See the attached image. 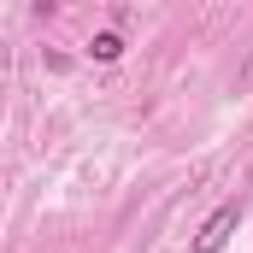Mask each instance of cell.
Segmentation results:
<instances>
[{"label": "cell", "mask_w": 253, "mask_h": 253, "mask_svg": "<svg viewBox=\"0 0 253 253\" xmlns=\"http://www.w3.org/2000/svg\"><path fill=\"white\" fill-rule=\"evenodd\" d=\"M242 212H248L242 200H224V206H218V212L200 224V236H194V253H224V248H230V236H236V224H242Z\"/></svg>", "instance_id": "cell-1"}, {"label": "cell", "mask_w": 253, "mask_h": 253, "mask_svg": "<svg viewBox=\"0 0 253 253\" xmlns=\"http://www.w3.org/2000/svg\"><path fill=\"white\" fill-rule=\"evenodd\" d=\"M88 59H100V65L124 59V36H118V30H94V36H88Z\"/></svg>", "instance_id": "cell-2"}]
</instances>
